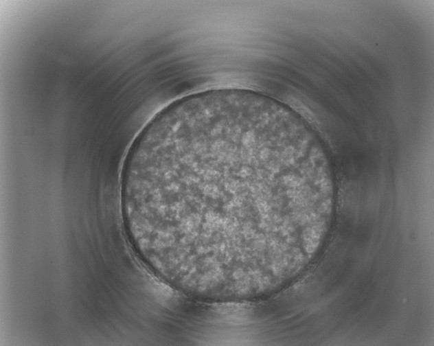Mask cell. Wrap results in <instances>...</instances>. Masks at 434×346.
<instances>
[{"instance_id":"cell-1","label":"cell","mask_w":434,"mask_h":346,"mask_svg":"<svg viewBox=\"0 0 434 346\" xmlns=\"http://www.w3.org/2000/svg\"><path fill=\"white\" fill-rule=\"evenodd\" d=\"M319 165L271 104L236 91L186 97L132 145L122 199L130 239L172 287L257 299L284 282L312 224Z\"/></svg>"}]
</instances>
